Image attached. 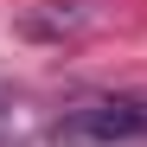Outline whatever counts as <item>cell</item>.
I'll return each mask as SVG.
<instances>
[{"label": "cell", "mask_w": 147, "mask_h": 147, "mask_svg": "<svg viewBox=\"0 0 147 147\" xmlns=\"http://www.w3.org/2000/svg\"><path fill=\"white\" fill-rule=\"evenodd\" d=\"M58 147H134L147 141V96H83L51 121Z\"/></svg>", "instance_id": "cell-1"}]
</instances>
